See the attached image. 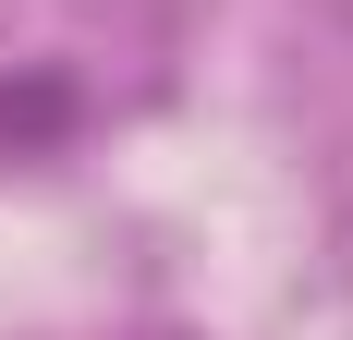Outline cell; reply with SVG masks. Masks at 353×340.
I'll return each instance as SVG.
<instances>
[{"label": "cell", "mask_w": 353, "mask_h": 340, "mask_svg": "<svg viewBox=\"0 0 353 340\" xmlns=\"http://www.w3.org/2000/svg\"><path fill=\"white\" fill-rule=\"evenodd\" d=\"M61 109H73L61 85H25V98H0V134H49V122H61Z\"/></svg>", "instance_id": "1"}]
</instances>
